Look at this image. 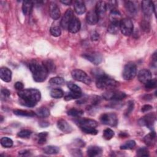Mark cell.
Returning <instances> with one entry per match:
<instances>
[{
	"instance_id": "f546056e",
	"label": "cell",
	"mask_w": 157,
	"mask_h": 157,
	"mask_svg": "<svg viewBox=\"0 0 157 157\" xmlns=\"http://www.w3.org/2000/svg\"><path fill=\"white\" fill-rule=\"evenodd\" d=\"M67 87L70 90V91H71L70 92H71L72 93L82 95V90L78 85H77L72 82H69L67 83Z\"/></svg>"
},
{
	"instance_id": "816d5d0a",
	"label": "cell",
	"mask_w": 157,
	"mask_h": 157,
	"mask_svg": "<svg viewBox=\"0 0 157 157\" xmlns=\"http://www.w3.org/2000/svg\"><path fill=\"white\" fill-rule=\"evenodd\" d=\"M91 39L92 40H97L99 39V34L96 33H93L91 36Z\"/></svg>"
},
{
	"instance_id": "ffe728a7",
	"label": "cell",
	"mask_w": 157,
	"mask_h": 157,
	"mask_svg": "<svg viewBox=\"0 0 157 157\" xmlns=\"http://www.w3.org/2000/svg\"><path fill=\"white\" fill-rule=\"evenodd\" d=\"M109 19L110 20L111 23H116L119 24L121 20V13L117 9H112L110 10V13L109 15Z\"/></svg>"
},
{
	"instance_id": "83f0119b",
	"label": "cell",
	"mask_w": 157,
	"mask_h": 157,
	"mask_svg": "<svg viewBox=\"0 0 157 157\" xmlns=\"http://www.w3.org/2000/svg\"><path fill=\"white\" fill-rule=\"evenodd\" d=\"M35 113H36V115H37L38 117L45 118V117H47L49 116L50 110L48 108H47L45 107H40L39 109H37V110Z\"/></svg>"
},
{
	"instance_id": "9a60e30c",
	"label": "cell",
	"mask_w": 157,
	"mask_h": 157,
	"mask_svg": "<svg viewBox=\"0 0 157 157\" xmlns=\"http://www.w3.org/2000/svg\"><path fill=\"white\" fill-rule=\"evenodd\" d=\"M49 13L52 18L53 20H58L61 16V12L58 5L54 2H51L49 4Z\"/></svg>"
},
{
	"instance_id": "d6a6232c",
	"label": "cell",
	"mask_w": 157,
	"mask_h": 157,
	"mask_svg": "<svg viewBox=\"0 0 157 157\" xmlns=\"http://www.w3.org/2000/svg\"><path fill=\"white\" fill-rule=\"evenodd\" d=\"M1 144L2 147L5 148H10L13 145V141L11 139L7 137H3L1 139Z\"/></svg>"
},
{
	"instance_id": "52a82bcc",
	"label": "cell",
	"mask_w": 157,
	"mask_h": 157,
	"mask_svg": "<svg viewBox=\"0 0 157 157\" xmlns=\"http://www.w3.org/2000/svg\"><path fill=\"white\" fill-rule=\"evenodd\" d=\"M103 98L105 100H114L120 101L126 98V94L122 91H117L115 90H110L105 92L103 95Z\"/></svg>"
},
{
	"instance_id": "74e56055",
	"label": "cell",
	"mask_w": 157,
	"mask_h": 157,
	"mask_svg": "<svg viewBox=\"0 0 157 157\" xmlns=\"http://www.w3.org/2000/svg\"><path fill=\"white\" fill-rule=\"evenodd\" d=\"M114 131L110 128L105 129L103 132V137L106 140H110L114 136Z\"/></svg>"
},
{
	"instance_id": "bcb514c9",
	"label": "cell",
	"mask_w": 157,
	"mask_h": 157,
	"mask_svg": "<svg viewBox=\"0 0 157 157\" xmlns=\"http://www.w3.org/2000/svg\"><path fill=\"white\" fill-rule=\"evenodd\" d=\"M117 5V2L115 1H109L107 4V10L109 9L110 10H112V9H115V6Z\"/></svg>"
},
{
	"instance_id": "ba28073f",
	"label": "cell",
	"mask_w": 157,
	"mask_h": 157,
	"mask_svg": "<svg viewBox=\"0 0 157 157\" xmlns=\"http://www.w3.org/2000/svg\"><path fill=\"white\" fill-rule=\"evenodd\" d=\"M101 122L105 125L110 126H116L118 123V119L116 114L114 113H105L100 117Z\"/></svg>"
},
{
	"instance_id": "c3c4849f",
	"label": "cell",
	"mask_w": 157,
	"mask_h": 157,
	"mask_svg": "<svg viewBox=\"0 0 157 157\" xmlns=\"http://www.w3.org/2000/svg\"><path fill=\"white\" fill-rule=\"evenodd\" d=\"M15 88L17 90H18V91H21L23 90V88H24V85L23 84L20 82H17L15 83Z\"/></svg>"
},
{
	"instance_id": "ab89813d",
	"label": "cell",
	"mask_w": 157,
	"mask_h": 157,
	"mask_svg": "<svg viewBox=\"0 0 157 157\" xmlns=\"http://www.w3.org/2000/svg\"><path fill=\"white\" fill-rule=\"evenodd\" d=\"M157 85V81L156 79H151L149 81H148L147 83H145V87L146 89L151 90L155 88Z\"/></svg>"
},
{
	"instance_id": "3957f363",
	"label": "cell",
	"mask_w": 157,
	"mask_h": 157,
	"mask_svg": "<svg viewBox=\"0 0 157 157\" xmlns=\"http://www.w3.org/2000/svg\"><path fill=\"white\" fill-rule=\"evenodd\" d=\"M96 85L99 89L114 90L119 86V83L105 74L99 75L96 80Z\"/></svg>"
},
{
	"instance_id": "f1b7e54d",
	"label": "cell",
	"mask_w": 157,
	"mask_h": 157,
	"mask_svg": "<svg viewBox=\"0 0 157 157\" xmlns=\"http://www.w3.org/2000/svg\"><path fill=\"white\" fill-rule=\"evenodd\" d=\"M42 64L48 72H53L55 70V65L51 59H45L42 62Z\"/></svg>"
},
{
	"instance_id": "9c48e42d",
	"label": "cell",
	"mask_w": 157,
	"mask_h": 157,
	"mask_svg": "<svg viewBox=\"0 0 157 157\" xmlns=\"http://www.w3.org/2000/svg\"><path fill=\"white\" fill-rule=\"evenodd\" d=\"M156 120V115L153 113H148L145 116L142 117L138 121V124L141 126H146L150 129H152L153 127V124Z\"/></svg>"
},
{
	"instance_id": "4fadbf2b",
	"label": "cell",
	"mask_w": 157,
	"mask_h": 157,
	"mask_svg": "<svg viewBox=\"0 0 157 157\" xmlns=\"http://www.w3.org/2000/svg\"><path fill=\"white\" fill-rule=\"evenodd\" d=\"M80 128H94L98 126V123L94 120L90 118H81L76 121Z\"/></svg>"
},
{
	"instance_id": "d590c367",
	"label": "cell",
	"mask_w": 157,
	"mask_h": 157,
	"mask_svg": "<svg viewBox=\"0 0 157 157\" xmlns=\"http://www.w3.org/2000/svg\"><path fill=\"white\" fill-rule=\"evenodd\" d=\"M136 146V142L133 140H130L126 142L124 144L120 146V149L121 150H129L132 149Z\"/></svg>"
},
{
	"instance_id": "4316f807",
	"label": "cell",
	"mask_w": 157,
	"mask_h": 157,
	"mask_svg": "<svg viewBox=\"0 0 157 157\" xmlns=\"http://www.w3.org/2000/svg\"><path fill=\"white\" fill-rule=\"evenodd\" d=\"M13 113L15 115L17 116H21V117H34L36 115L35 112L31 111H27L24 110H13Z\"/></svg>"
},
{
	"instance_id": "8fae6325",
	"label": "cell",
	"mask_w": 157,
	"mask_h": 157,
	"mask_svg": "<svg viewBox=\"0 0 157 157\" xmlns=\"http://www.w3.org/2000/svg\"><path fill=\"white\" fill-rule=\"evenodd\" d=\"M142 9L144 13L148 17L152 15L153 12L155 13V6L153 2L151 1H143L142 2Z\"/></svg>"
},
{
	"instance_id": "681fc988",
	"label": "cell",
	"mask_w": 157,
	"mask_h": 157,
	"mask_svg": "<svg viewBox=\"0 0 157 157\" xmlns=\"http://www.w3.org/2000/svg\"><path fill=\"white\" fill-rule=\"evenodd\" d=\"M153 109V107L149 104H147V105H144L142 109H141V111L143 112H145L147 111H149L150 110H151Z\"/></svg>"
},
{
	"instance_id": "7dc6e473",
	"label": "cell",
	"mask_w": 157,
	"mask_h": 157,
	"mask_svg": "<svg viewBox=\"0 0 157 157\" xmlns=\"http://www.w3.org/2000/svg\"><path fill=\"white\" fill-rule=\"evenodd\" d=\"M1 96H4V98H9V96L10 95V93L9 90L6 88L1 89Z\"/></svg>"
},
{
	"instance_id": "cb8c5ba5",
	"label": "cell",
	"mask_w": 157,
	"mask_h": 157,
	"mask_svg": "<svg viewBox=\"0 0 157 157\" xmlns=\"http://www.w3.org/2000/svg\"><path fill=\"white\" fill-rule=\"evenodd\" d=\"M144 141L147 145L153 146L156 141V132L155 131H151L146 135L144 138Z\"/></svg>"
},
{
	"instance_id": "7c38bea8",
	"label": "cell",
	"mask_w": 157,
	"mask_h": 157,
	"mask_svg": "<svg viewBox=\"0 0 157 157\" xmlns=\"http://www.w3.org/2000/svg\"><path fill=\"white\" fill-rule=\"evenodd\" d=\"M82 56L94 65L99 64L102 60V56L98 53H84L82 55Z\"/></svg>"
},
{
	"instance_id": "f6af8a7d",
	"label": "cell",
	"mask_w": 157,
	"mask_h": 157,
	"mask_svg": "<svg viewBox=\"0 0 157 157\" xmlns=\"http://www.w3.org/2000/svg\"><path fill=\"white\" fill-rule=\"evenodd\" d=\"M48 133L47 132H42L37 134V137L39 138L38 143L40 144H43L46 142L47 137Z\"/></svg>"
},
{
	"instance_id": "603a6c76",
	"label": "cell",
	"mask_w": 157,
	"mask_h": 157,
	"mask_svg": "<svg viewBox=\"0 0 157 157\" xmlns=\"http://www.w3.org/2000/svg\"><path fill=\"white\" fill-rule=\"evenodd\" d=\"M102 149L98 146H91L87 150V155L90 157H95L101 155Z\"/></svg>"
},
{
	"instance_id": "e575fe53",
	"label": "cell",
	"mask_w": 157,
	"mask_h": 157,
	"mask_svg": "<svg viewBox=\"0 0 157 157\" xmlns=\"http://www.w3.org/2000/svg\"><path fill=\"white\" fill-rule=\"evenodd\" d=\"M64 82V80L61 77H52L50 79L48 83L50 85H61L63 84Z\"/></svg>"
},
{
	"instance_id": "1f68e13d",
	"label": "cell",
	"mask_w": 157,
	"mask_h": 157,
	"mask_svg": "<svg viewBox=\"0 0 157 157\" xmlns=\"http://www.w3.org/2000/svg\"><path fill=\"white\" fill-rule=\"evenodd\" d=\"M44 151L46 154H56L58 153L59 151V149L58 147L56 146H53V145H50V146H47L44 148Z\"/></svg>"
},
{
	"instance_id": "484cf974",
	"label": "cell",
	"mask_w": 157,
	"mask_h": 157,
	"mask_svg": "<svg viewBox=\"0 0 157 157\" xmlns=\"http://www.w3.org/2000/svg\"><path fill=\"white\" fill-rule=\"evenodd\" d=\"M33 7V2L23 1L22 5V10L25 15H28L31 13Z\"/></svg>"
},
{
	"instance_id": "8992f818",
	"label": "cell",
	"mask_w": 157,
	"mask_h": 157,
	"mask_svg": "<svg viewBox=\"0 0 157 157\" xmlns=\"http://www.w3.org/2000/svg\"><path fill=\"white\" fill-rule=\"evenodd\" d=\"M71 75L72 78L78 82H81L86 85L91 83V78L87 75V74L82 70L80 69H74L71 72Z\"/></svg>"
},
{
	"instance_id": "4dcf8cb0",
	"label": "cell",
	"mask_w": 157,
	"mask_h": 157,
	"mask_svg": "<svg viewBox=\"0 0 157 157\" xmlns=\"http://www.w3.org/2000/svg\"><path fill=\"white\" fill-rule=\"evenodd\" d=\"M64 92L60 88H54L50 91V96L55 99H59L63 96Z\"/></svg>"
},
{
	"instance_id": "e0dca14e",
	"label": "cell",
	"mask_w": 157,
	"mask_h": 157,
	"mask_svg": "<svg viewBox=\"0 0 157 157\" xmlns=\"http://www.w3.org/2000/svg\"><path fill=\"white\" fill-rule=\"evenodd\" d=\"M80 27L81 24L80 20L77 17H74L69 25L67 29L71 33H76L80 30Z\"/></svg>"
},
{
	"instance_id": "7402d4cb",
	"label": "cell",
	"mask_w": 157,
	"mask_h": 157,
	"mask_svg": "<svg viewBox=\"0 0 157 157\" xmlns=\"http://www.w3.org/2000/svg\"><path fill=\"white\" fill-rule=\"evenodd\" d=\"M74 10L78 15L84 13L86 11V7L84 2L81 0L76 1L74 3Z\"/></svg>"
},
{
	"instance_id": "ee69618b",
	"label": "cell",
	"mask_w": 157,
	"mask_h": 157,
	"mask_svg": "<svg viewBox=\"0 0 157 157\" xmlns=\"http://www.w3.org/2000/svg\"><path fill=\"white\" fill-rule=\"evenodd\" d=\"M80 129H82V131L83 132H85L86 134H88L96 135L98 132V130L94 128H82Z\"/></svg>"
},
{
	"instance_id": "6da1fadb",
	"label": "cell",
	"mask_w": 157,
	"mask_h": 157,
	"mask_svg": "<svg viewBox=\"0 0 157 157\" xmlns=\"http://www.w3.org/2000/svg\"><path fill=\"white\" fill-rule=\"evenodd\" d=\"M18 96L20 99L21 104L29 107H34L41 98L40 92L35 88L25 89L19 91Z\"/></svg>"
},
{
	"instance_id": "f5cc1de1",
	"label": "cell",
	"mask_w": 157,
	"mask_h": 157,
	"mask_svg": "<svg viewBox=\"0 0 157 157\" xmlns=\"http://www.w3.org/2000/svg\"><path fill=\"white\" fill-rule=\"evenodd\" d=\"M61 2L66 5V6H69L72 3V1L71 0H66V1H61Z\"/></svg>"
},
{
	"instance_id": "60d3db41",
	"label": "cell",
	"mask_w": 157,
	"mask_h": 157,
	"mask_svg": "<svg viewBox=\"0 0 157 157\" xmlns=\"http://www.w3.org/2000/svg\"><path fill=\"white\" fill-rule=\"evenodd\" d=\"M32 132L28 129H23L17 133V136L20 138H28L31 135Z\"/></svg>"
},
{
	"instance_id": "d4e9b609",
	"label": "cell",
	"mask_w": 157,
	"mask_h": 157,
	"mask_svg": "<svg viewBox=\"0 0 157 157\" xmlns=\"http://www.w3.org/2000/svg\"><path fill=\"white\" fill-rule=\"evenodd\" d=\"M124 7L126 11L130 14L135 15L137 13V7H136V5H135V4L133 2L130 1H125Z\"/></svg>"
},
{
	"instance_id": "d6986e66",
	"label": "cell",
	"mask_w": 157,
	"mask_h": 157,
	"mask_svg": "<svg viewBox=\"0 0 157 157\" xmlns=\"http://www.w3.org/2000/svg\"><path fill=\"white\" fill-rule=\"evenodd\" d=\"M0 77L1 80L5 82H10L12 79L11 71L6 67H1L0 69Z\"/></svg>"
},
{
	"instance_id": "5bb4252c",
	"label": "cell",
	"mask_w": 157,
	"mask_h": 157,
	"mask_svg": "<svg viewBox=\"0 0 157 157\" xmlns=\"http://www.w3.org/2000/svg\"><path fill=\"white\" fill-rule=\"evenodd\" d=\"M151 77H152V75L151 72L149 70L146 69L140 70L139 72L137 75V78L139 81L144 84L147 83L148 81H149L150 80H151Z\"/></svg>"
},
{
	"instance_id": "2e32d148",
	"label": "cell",
	"mask_w": 157,
	"mask_h": 157,
	"mask_svg": "<svg viewBox=\"0 0 157 157\" xmlns=\"http://www.w3.org/2000/svg\"><path fill=\"white\" fill-rule=\"evenodd\" d=\"M86 22L90 25H96L99 20V16L98 15L95 9L90 10L86 16Z\"/></svg>"
},
{
	"instance_id": "836d02e7",
	"label": "cell",
	"mask_w": 157,
	"mask_h": 157,
	"mask_svg": "<svg viewBox=\"0 0 157 157\" xmlns=\"http://www.w3.org/2000/svg\"><path fill=\"white\" fill-rule=\"evenodd\" d=\"M67 113L69 116H72L74 117H79L83 115V112L81 110H78V109L72 108V109H69L67 111Z\"/></svg>"
},
{
	"instance_id": "8d00e7d4",
	"label": "cell",
	"mask_w": 157,
	"mask_h": 157,
	"mask_svg": "<svg viewBox=\"0 0 157 157\" xmlns=\"http://www.w3.org/2000/svg\"><path fill=\"white\" fill-rule=\"evenodd\" d=\"M120 29V25L116 23H110L107 28V31L113 34H117Z\"/></svg>"
},
{
	"instance_id": "277c9868",
	"label": "cell",
	"mask_w": 157,
	"mask_h": 157,
	"mask_svg": "<svg viewBox=\"0 0 157 157\" xmlns=\"http://www.w3.org/2000/svg\"><path fill=\"white\" fill-rule=\"evenodd\" d=\"M137 74V66L132 62L128 63L124 67L122 76L126 80H132Z\"/></svg>"
},
{
	"instance_id": "5b68a950",
	"label": "cell",
	"mask_w": 157,
	"mask_h": 157,
	"mask_svg": "<svg viewBox=\"0 0 157 157\" xmlns=\"http://www.w3.org/2000/svg\"><path fill=\"white\" fill-rule=\"evenodd\" d=\"M133 23L131 20L128 18L121 19L120 23V30L121 33L126 36H130L133 31Z\"/></svg>"
},
{
	"instance_id": "f907efd6",
	"label": "cell",
	"mask_w": 157,
	"mask_h": 157,
	"mask_svg": "<svg viewBox=\"0 0 157 157\" xmlns=\"http://www.w3.org/2000/svg\"><path fill=\"white\" fill-rule=\"evenodd\" d=\"M134 108V103L132 101H129L128 103V110L126 112V114H129L131 112V111L133 110Z\"/></svg>"
},
{
	"instance_id": "b9f144b4",
	"label": "cell",
	"mask_w": 157,
	"mask_h": 157,
	"mask_svg": "<svg viewBox=\"0 0 157 157\" xmlns=\"http://www.w3.org/2000/svg\"><path fill=\"white\" fill-rule=\"evenodd\" d=\"M140 27L146 33L149 32L150 29V25L149 21L148 20H146V19L142 20L140 23Z\"/></svg>"
},
{
	"instance_id": "7a4b0ae2",
	"label": "cell",
	"mask_w": 157,
	"mask_h": 157,
	"mask_svg": "<svg viewBox=\"0 0 157 157\" xmlns=\"http://www.w3.org/2000/svg\"><path fill=\"white\" fill-rule=\"evenodd\" d=\"M29 67L36 82H42L45 80L48 72L43 64H39L37 62L34 61L29 64Z\"/></svg>"
},
{
	"instance_id": "db71d44e",
	"label": "cell",
	"mask_w": 157,
	"mask_h": 157,
	"mask_svg": "<svg viewBox=\"0 0 157 157\" xmlns=\"http://www.w3.org/2000/svg\"><path fill=\"white\" fill-rule=\"evenodd\" d=\"M39 124H40V126L41 127H46V126H48L49 125L48 123H47V122H44V121L40 122Z\"/></svg>"
},
{
	"instance_id": "f35d334b",
	"label": "cell",
	"mask_w": 157,
	"mask_h": 157,
	"mask_svg": "<svg viewBox=\"0 0 157 157\" xmlns=\"http://www.w3.org/2000/svg\"><path fill=\"white\" fill-rule=\"evenodd\" d=\"M50 34L54 37H58L61 34V31L58 26H53L50 29Z\"/></svg>"
},
{
	"instance_id": "7bdbcfd3",
	"label": "cell",
	"mask_w": 157,
	"mask_h": 157,
	"mask_svg": "<svg viewBox=\"0 0 157 157\" xmlns=\"http://www.w3.org/2000/svg\"><path fill=\"white\" fill-rule=\"evenodd\" d=\"M137 155L138 156H148L149 151L146 147H142L137 150Z\"/></svg>"
},
{
	"instance_id": "44dd1931",
	"label": "cell",
	"mask_w": 157,
	"mask_h": 157,
	"mask_svg": "<svg viewBox=\"0 0 157 157\" xmlns=\"http://www.w3.org/2000/svg\"><path fill=\"white\" fill-rule=\"evenodd\" d=\"M95 10L98 14V15L101 17H103L107 10V6L106 3L104 1H99L96 3Z\"/></svg>"
},
{
	"instance_id": "ac0fdd59",
	"label": "cell",
	"mask_w": 157,
	"mask_h": 157,
	"mask_svg": "<svg viewBox=\"0 0 157 157\" xmlns=\"http://www.w3.org/2000/svg\"><path fill=\"white\" fill-rule=\"evenodd\" d=\"M57 126L62 132L64 133H70L72 131L71 126L63 119H60L57 122Z\"/></svg>"
},
{
	"instance_id": "30bf717a",
	"label": "cell",
	"mask_w": 157,
	"mask_h": 157,
	"mask_svg": "<svg viewBox=\"0 0 157 157\" xmlns=\"http://www.w3.org/2000/svg\"><path fill=\"white\" fill-rule=\"evenodd\" d=\"M74 17V16L73 10L71 9H67L65 13H64L60 22V25L61 27L65 29H67L69 25L70 24L71 21H72Z\"/></svg>"
}]
</instances>
